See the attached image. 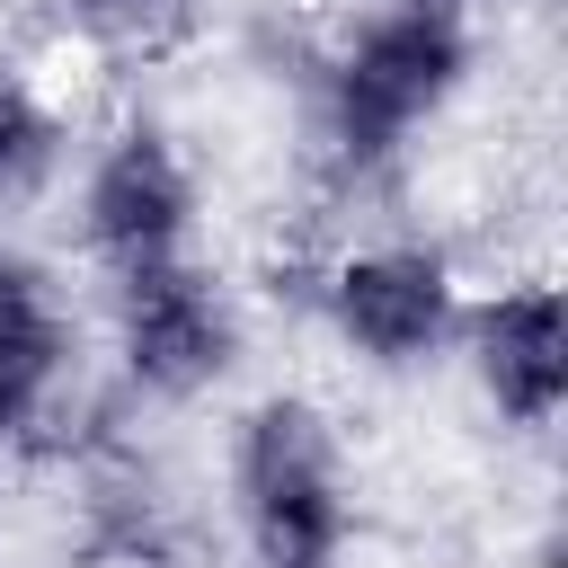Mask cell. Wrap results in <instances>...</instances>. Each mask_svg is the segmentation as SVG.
<instances>
[{"label": "cell", "instance_id": "ba28073f", "mask_svg": "<svg viewBox=\"0 0 568 568\" xmlns=\"http://www.w3.org/2000/svg\"><path fill=\"white\" fill-rule=\"evenodd\" d=\"M62 27L80 36L89 62H169L186 53V36L204 27V0H62Z\"/></svg>", "mask_w": 568, "mask_h": 568}, {"label": "cell", "instance_id": "6da1fadb", "mask_svg": "<svg viewBox=\"0 0 568 568\" xmlns=\"http://www.w3.org/2000/svg\"><path fill=\"white\" fill-rule=\"evenodd\" d=\"M470 71L462 0H373L320 62H311V160L337 195H364L417 124L453 106Z\"/></svg>", "mask_w": 568, "mask_h": 568}, {"label": "cell", "instance_id": "277c9868", "mask_svg": "<svg viewBox=\"0 0 568 568\" xmlns=\"http://www.w3.org/2000/svg\"><path fill=\"white\" fill-rule=\"evenodd\" d=\"M106 337H115V382L142 399H204L248 328H240V293L204 266V257H160V266H124L106 275Z\"/></svg>", "mask_w": 568, "mask_h": 568}, {"label": "cell", "instance_id": "8992f818", "mask_svg": "<svg viewBox=\"0 0 568 568\" xmlns=\"http://www.w3.org/2000/svg\"><path fill=\"white\" fill-rule=\"evenodd\" d=\"M71 213H80V248H89L106 275L186 257V240H195V160L178 151L169 124L124 115V124L89 151Z\"/></svg>", "mask_w": 568, "mask_h": 568}, {"label": "cell", "instance_id": "30bf717a", "mask_svg": "<svg viewBox=\"0 0 568 568\" xmlns=\"http://www.w3.org/2000/svg\"><path fill=\"white\" fill-rule=\"evenodd\" d=\"M541 568H559V559H541Z\"/></svg>", "mask_w": 568, "mask_h": 568}, {"label": "cell", "instance_id": "52a82bcc", "mask_svg": "<svg viewBox=\"0 0 568 568\" xmlns=\"http://www.w3.org/2000/svg\"><path fill=\"white\" fill-rule=\"evenodd\" d=\"M462 355L497 426L541 435L568 408V293L550 275H506L479 302H462Z\"/></svg>", "mask_w": 568, "mask_h": 568}, {"label": "cell", "instance_id": "5b68a950", "mask_svg": "<svg viewBox=\"0 0 568 568\" xmlns=\"http://www.w3.org/2000/svg\"><path fill=\"white\" fill-rule=\"evenodd\" d=\"M320 320L337 328V346L355 364H382V373H408L426 364L453 328H462V275L435 240H364V248H337L320 266Z\"/></svg>", "mask_w": 568, "mask_h": 568}, {"label": "cell", "instance_id": "3957f363", "mask_svg": "<svg viewBox=\"0 0 568 568\" xmlns=\"http://www.w3.org/2000/svg\"><path fill=\"white\" fill-rule=\"evenodd\" d=\"M106 435V399L80 373V320L62 284L0 240V444L36 462H80Z\"/></svg>", "mask_w": 568, "mask_h": 568}, {"label": "cell", "instance_id": "7a4b0ae2", "mask_svg": "<svg viewBox=\"0 0 568 568\" xmlns=\"http://www.w3.org/2000/svg\"><path fill=\"white\" fill-rule=\"evenodd\" d=\"M231 515L248 568H346L355 479L346 435L311 390H266L231 426Z\"/></svg>", "mask_w": 568, "mask_h": 568}, {"label": "cell", "instance_id": "9c48e42d", "mask_svg": "<svg viewBox=\"0 0 568 568\" xmlns=\"http://www.w3.org/2000/svg\"><path fill=\"white\" fill-rule=\"evenodd\" d=\"M62 142H71V115L44 80L27 71H0V213L36 204L62 169Z\"/></svg>", "mask_w": 568, "mask_h": 568}]
</instances>
